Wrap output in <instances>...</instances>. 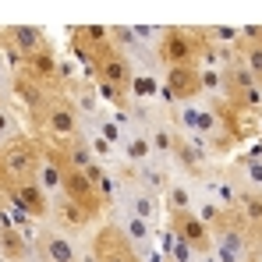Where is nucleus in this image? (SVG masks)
<instances>
[{"instance_id":"obj_30","label":"nucleus","mask_w":262,"mask_h":262,"mask_svg":"<svg viewBox=\"0 0 262 262\" xmlns=\"http://www.w3.org/2000/svg\"><path fill=\"white\" fill-rule=\"evenodd\" d=\"M255 43H259V46H262V25H259V39H255Z\"/></svg>"},{"instance_id":"obj_28","label":"nucleus","mask_w":262,"mask_h":262,"mask_svg":"<svg viewBox=\"0 0 262 262\" xmlns=\"http://www.w3.org/2000/svg\"><path fill=\"white\" fill-rule=\"evenodd\" d=\"M202 262H216V259H213V252H209V255H202Z\"/></svg>"},{"instance_id":"obj_3","label":"nucleus","mask_w":262,"mask_h":262,"mask_svg":"<svg viewBox=\"0 0 262 262\" xmlns=\"http://www.w3.org/2000/svg\"><path fill=\"white\" fill-rule=\"evenodd\" d=\"M39 163H43V142H39L32 131H25L21 138H14V142H7V145L0 149V167H4V181H7V184L36 181ZM7 184H4V188H7Z\"/></svg>"},{"instance_id":"obj_22","label":"nucleus","mask_w":262,"mask_h":262,"mask_svg":"<svg viewBox=\"0 0 262 262\" xmlns=\"http://www.w3.org/2000/svg\"><path fill=\"white\" fill-rule=\"evenodd\" d=\"M160 255H163V262H202V255L191 245H184L181 237H174L167 227L160 230Z\"/></svg>"},{"instance_id":"obj_9","label":"nucleus","mask_w":262,"mask_h":262,"mask_svg":"<svg viewBox=\"0 0 262 262\" xmlns=\"http://www.w3.org/2000/svg\"><path fill=\"white\" fill-rule=\"evenodd\" d=\"M60 60H64V53H57V46L50 43V46H43V50H36V53H29L14 71L25 75V78H32V82H36L39 89H46V92H64Z\"/></svg>"},{"instance_id":"obj_8","label":"nucleus","mask_w":262,"mask_h":262,"mask_svg":"<svg viewBox=\"0 0 262 262\" xmlns=\"http://www.w3.org/2000/svg\"><path fill=\"white\" fill-rule=\"evenodd\" d=\"M209 234H213V259L216 262H248L259 252L255 248V237L237 220V213H230L223 223H216Z\"/></svg>"},{"instance_id":"obj_18","label":"nucleus","mask_w":262,"mask_h":262,"mask_svg":"<svg viewBox=\"0 0 262 262\" xmlns=\"http://www.w3.org/2000/svg\"><path fill=\"white\" fill-rule=\"evenodd\" d=\"M121 117H124V138H121V149H117V163H128V167L149 163L152 149H149V138H145L142 124H135L128 114H121Z\"/></svg>"},{"instance_id":"obj_6","label":"nucleus","mask_w":262,"mask_h":262,"mask_svg":"<svg viewBox=\"0 0 262 262\" xmlns=\"http://www.w3.org/2000/svg\"><path fill=\"white\" fill-rule=\"evenodd\" d=\"M4 199V209L11 216H21V220H32L36 227L39 223H50V209H53V199L46 195L36 181H18V184H7L0 191Z\"/></svg>"},{"instance_id":"obj_17","label":"nucleus","mask_w":262,"mask_h":262,"mask_svg":"<svg viewBox=\"0 0 262 262\" xmlns=\"http://www.w3.org/2000/svg\"><path fill=\"white\" fill-rule=\"evenodd\" d=\"M50 223H53V227H60L64 234L78 237V241H82V237H89V234H92V230L99 227V220H92L85 209H78V206H75V202H71L68 195H57V199H53V209H50Z\"/></svg>"},{"instance_id":"obj_7","label":"nucleus","mask_w":262,"mask_h":262,"mask_svg":"<svg viewBox=\"0 0 262 262\" xmlns=\"http://www.w3.org/2000/svg\"><path fill=\"white\" fill-rule=\"evenodd\" d=\"M32 262H85V245L53 223H39L32 234Z\"/></svg>"},{"instance_id":"obj_5","label":"nucleus","mask_w":262,"mask_h":262,"mask_svg":"<svg viewBox=\"0 0 262 262\" xmlns=\"http://www.w3.org/2000/svg\"><path fill=\"white\" fill-rule=\"evenodd\" d=\"M85 262H145L114 220H103L85 237Z\"/></svg>"},{"instance_id":"obj_13","label":"nucleus","mask_w":262,"mask_h":262,"mask_svg":"<svg viewBox=\"0 0 262 262\" xmlns=\"http://www.w3.org/2000/svg\"><path fill=\"white\" fill-rule=\"evenodd\" d=\"M167 230L181 237L184 245H191L199 255H209L213 252V234L209 227L202 223V216L195 209H184V213H167Z\"/></svg>"},{"instance_id":"obj_11","label":"nucleus","mask_w":262,"mask_h":262,"mask_svg":"<svg viewBox=\"0 0 262 262\" xmlns=\"http://www.w3.org/2000/svg\"><path fill=\"white\" fill-rule=\"evenodd\" d=\"M163 92H167V103H195V99H202L206 96L202 68L199 64L163 68Z\"/></svg>"},{"instance_id":"obj_12","label":"nucleus","mask_w":262,"mask_h":262,"mask_svg":"<svg viewBox=\"0 0 262 262\" xmlns=\"http://www.w3.org/2000/svg\"><path fill=\"white\" fill-rule=\"evenodd\" d=\"M195 191H199V199H206V202H216L220 209H227V213H234L237 209V184H234V177L227 174V163H216L209 174H202L195 181Z\"/></svg>"},{"instance_id":"obj_4","label":"nucleus","mask_w":262,"mask_h":262,"mask_svg":"<svg viewBox=\"0 0 262 262\" xmlns=\"http://www.w3.org/2000/svg\"><path fill=\"white\" fill-rule=\"evenodd\" d=\"M202 46L206 36L202 29H184V25H167L163 39L156 46V64L163 68H181V64H199L202 60Z\"/></svg>"},{"instance_id":"obj_10","label":"nucleus","mask_w":262,"mask_h":262,"mask_svg":"<svg viewBox=\"0 0 262 262\" xmlns=\"http://www.w3.org/2000/svg\"><path fill=\"white\" fill-rule=\"evenodd\" d=\"M50 43L53 39L46 36L43 29H36V25H4L0 29V46H4V53L11 60V68H18L29 53H36V50H43Z\"/></svg>"},{"instance_id":"obj_14","label":"nucleus","mask_w":262,"mask_h":262,"mask_svg":"<svg viewBox=\"0 0 262 262\" xmlns=\"http://www.w3.org/2000/svg\"><path fill=\"white\" fill-rule=\"evenodd\" d=\"M0 262H32V234L0 209Z\"/></svg>"},{"instance_id":"obj_16","label":"nucleus","mask_w":262,"mask_h":262,"mask_svg":"<svg viewBox=\"0 0 262 262\" xmlns=\"http://www.w3.org/2000/svg\"><path fill=\"white\" fill-rule=\"evenodd\" d=\"M220 160H213L195 138H177V149H174V174L177 177H188V181H199L202 174H209Z\"/></svg>"},{"instance_id":"obj_2","label":"nucleus","mask_w":262,"mask_h":262,"mask_svg":"<svg viewBox=\"0 0 262 262\" xmlns=\"http://www.w3.org/2000/svg\"><path fill=\"white\" fill-rule=\"evenodd\" d=\"M25 128L43 145H64L82 135V114L75 110L68 92H46L43 103L25 117Z\"/></svg>"},{"instance_id":"obj_20","label":"nucleus","mask_w":262,"mask_h":262,"mask_svg":"<svg viewBox=\"0 0 262 262\" xmlns=\"http://www.w3.org/2000/svg\"><path fill=\"white\" fill-rule=\"evenodd\" d=\"M131 177H135L145 191H152V195L163 199L167 184L174 181V170H170L167 163H160V160H149V163H142V167H131Z\"/></svg>"},{"instance_id":"obj_27","label":"nucleus","mask_w":262,"mask_h":262,"mask_svg":"<svg viewBox=\"0 0 262 262\" xmlns=\"http://www.w3.org/2000/svg\"><path fill=\"white\" fill-rule=\"evenodd\" d=\"M4 184H7V181H4V167H0V191H4Z\"/></svg>"},{"instance_id":"obj_25","label":"nucleus","mask_w":262,"mask_h":262,"mask_svg":"<svg viewBox=\"0 0 262 262\" xmlns=\"http://www.w3.org/2000/svg\"><path fill=\"white\" fill-rule=\"evenodd\" d=\"M11 85H14V68L0 46V103H11Z\"/></svg>"},{"instance_id":"obj_23","label":"nucleus","mask_w":262,"mask_h":262,"mask_svg":"<svg viewBox=\"0 0 262 262\" xmlns=\"http://www.w3.org/2000/svg\"><path fill=\"white\" fill-rule=\"evenodd\" d=\"M25 117L11 106V103H0V149L7 145V142H14V138H21L25 135Z\"/></svg>"},{"instance_id":"obj_21","label":"nucleus","mask_w":262,"mask_h":262,"mask_svg":"<svg viewBox=\"0 0 262 262\" xmlns=\"http://www.w3.org/2000/svg\"><path fill=\"white\" fill-rule=\"evenodd\" d=\"M195 202H199L195 181L174 174V181H170L167 191H163V209H167V213H184V209H195Z\"/></svg>"},{"instance_id":"obj_15","label":"nucleus","mask_w":262,"mask_h":262,"mask_svg":"<svg viewBox=\"0 0 262 262\" xmlns=\"http://www.w3.org/2000/svg\"><path fill=\"white\" fill-rule=\"evenodd\" d=\"M227 174L234 177L237 191H262V145L241 149L227 160Z\"/></svg>"},{"instance_id":"obj_1","label":"nucleus","mask_w":262,"mask_h":262,"mask_svg":"<svg viewBox=\"0 0 262 262\" xmlns=\"http://www.w3.org/2000/svg\"><path fill=\"white\" fill-rule=\"evenodd\" d=\"M255 114L241 110L237 103H230L227 96H202L195 99V142L220 163H227L234 152H241L245 138L259 135Z\"/></svg>"},{"instance_id":"obj_26","label":"nucleus","mask_w":262,"mask_h":262,"mask_svg":"<svg viewBox=\"0 0 262 262\" xmlns=\"http://www.w3.org/2000/svg\"><path fill=\"white\" fill-rule=\"evenodd\" d=\"M131 32H135V39L142 46H149L152 53H156V46L163 39V29H156V25H131Z\"/></svg>"},{"instance_id":"obj_24","label":"nucleus","mask_w":262,"mask_h":262,"mask_svg":"<svg viewBox=\"0 0 262 262\" xmlns=\"http://www.w3.org/2000/svg\"><path fill=\"white\" fill-rule=\"evenodd\" d=\"M234 57H237V60L262 82V46L259 43H237L234 46Z\"/></svg>"},{"instance_id":"obj_19","label":"nucleus","mask_w":262,"mask_h":262,"mask_svg":"<svg viewBox=\"0 0 262 262\" xmlns=\"http://www.w3.org/2000/svg\"><path fill=\"white\" fill-rule=\"evenodd\" d=\"M68 96H71V103H75V110L82 114V121H89V117H96L99 110H103V96H99V85H96V78L92 75H82L78 82H71V85L64 89Z\"/></svg>"},{"instance_id":"obj_29","label":"nucleus","mask_w":262,"mask_h":262,"mask_svg":"<svg viewBox=\"0 0 262 262\" xmlns=\"http://www.w3.org/2000/svg\"><path fill=\"white\" fill-rule=\"evenodd\" d=\"M248 262H262V255H259V252H255V255H252V259H248Z\"/></svg>"},{"instance_id":"obj_31","label":"nucleus","mask_w":262,"mask_h":262,"mask_svg":"<svg viewBox=\"0 0 262 262\" xmlns=\"http://www.w3.org/2000/svg\"><path fill=\"white\" fill-rule=\"evenodd\" d=\"M259 255H262V252H259Z\"/></svg>"}]
</instances>
